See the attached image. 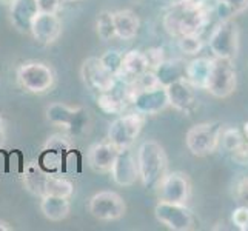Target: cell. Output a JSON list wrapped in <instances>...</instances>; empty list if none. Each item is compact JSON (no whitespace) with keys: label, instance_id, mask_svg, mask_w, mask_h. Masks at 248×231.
Listing matches in <instances>:
<instances>
[{"label":"cell","instance_id":"cell-18","mask_svg":"<svg viewBox=\"0 0 248 231\" xmlns=\"http://www.w3.org/2000/svg\"><path fill=\"white\" fill-rule=\"evenodd\" d=\"M119 150L109 142L94 143L88 150V165L96 173H109Z\"/></svg>","mask_w":248,"mask_h":231},{"label":"cell","instance_id":"cell-40","mask_svg":"<svg viewBox=\"0 0 248 231\" xmlns=\"http://www.w3.org/2000/svg\"><path fill=\"white\" fill-rule=\"evenodd\" d=\"M11 230H13V227L8 224V222L0 220V231H11Z\"/></svg>","mask_w":248,"mask_h":231},{"label":"cell","instance_id":"cell-42","mask_svg":"<svg viewBox=\"0 0 248 231\" xmlns=\"http://www.w3.org/2000/svg\"><path fill=\"white\" fill-rule=\"evenodd\" d=\"M0 2H2V3H5V5H10V3L13 2V0H0Z\"/></svg>","mask_w":248,"mask_h":231},{"label":"cell","instance_id":"cell-27","mask_svg":"<svg viewBox=\"0 0 248 231\" xmlns=\"http://www.w3.org/2000/svg\"><path fill=\"white\" fill-rule=\"evenodd\" d=\"M74 193V184L61 174H51L48 173L45 182V194L51 196H61V198L70 199ZM44 194V196H45Z\"/></svg>","mask_w":248,"mask_h":231},{"label":"cell","instance_id":"cell-37","mask_svg":"<svg viewBox=\"0 0 248 231\" xmlns=\"http://www.w3.org/2000/svg\"><path fill=\"white\" fill-rule=\"evenodd\" d=\"M39 3V10L42 13H53L59 14V11L62 10L63 6V0H37Z\"/></svg>","mask_w":248,"mask_h":231},{"label":"cell","instance_id":"cell-20","mask_svg":"<svg viewBox=\"0 0 248 231\" xmlns=\"http://www.w3.org/2000/svg\"><path fill=\"white\" fill-rule=\"evenodd\" d=\"M147 70H150V68H148V62H147V59H145L143 51L130 49L124 54L122 70L117 77V82L122 80L124 83H128V82H131L134 77L140 76Z\"/></svg>","mask_w":248,"mask_h":231},{"label":"cell","instance_id":"cell-43","mask_svg":"<svg viewBox=\"0 0 248 231\" xmlns=\"http://www.w3.org/2000/svg\"><path fill=\"white\" fill-rule=\"evenodd\" d=\"M65 3H73V2H79V0H63Z\"/></svg>","mask_w":248,"mask_h":231},{"label":"cell","instance_id":"cell-14","mask_svg":"<svg viewBox=\"0 0 248 231\" xmlns=\"http://www.w3.org/2000/svg\"><path fill=\"white\" fill-rule=\"evenodd\" d=\"M109 173L114 184L119 186H133L139 181L138 160H136V154L131 151V148L119 150Z\"/></svg>","mask_w":248,"mask_h":231},{"label":"cell","instance_id":"cell-32","mask_svg":"<svg viewBox=\"0 0 248 231\" xmlns=\"http://www.w3.org/2000/svg\"><path fill=\"white\" fill-rule=\"evenodd\" d=\"M46 150H54V151H59L62 154H70L73 151V145H71V138L68 136L66 133H57V134H53L49 136L45 142V147Z\"/></svg>","mask_w":248,"mask_h":231},{"label":"cell","instance_id":"cell-1","mask_svg":"<svg viewBox=\"0 0 248 231\" xmlns=\"http://www.w3.org/2000/svg\"><path fill=\"white\" fill-rule=\"evenodd\" d=\"M217 0H176L164 15V28L173 37L201 34L215 14Z\"/></svg>","mask_w":248,"mask_h":231},{"label":"cell","instance_id":"cell-10","mask_svg":"<svg viewBox=\"0 0 248 231\" xmlns=\"http://www.w3.org/2000/svg\"><path fill=\"white\" fill-rule=\"evenodd\" d=\"M80 77L85 87L97 94L113 91L117 85V77L111 74L96 56H91L82 62Z\"/></svg>","mask_w":248,"mask_h":231},{"label":"cell","instance_id":"cell-21","mask_svg":"<svg viewBox=\"0 0 248 231\" xmlns=\"http://www.w3.org/2000/svg\"><path fill=\"white\" fill-rule=\"evenodd\" d=\"M116 37L122 40H131L138 36L140 28V20L138 14L131 10H119L113 13Z\"/></svg>","mask_w":248,"mask_h":231},{"label":"cell","instance_id":"cell-25","mask_svg":"<svg viewBox=\"0 0 248 231\" xmlns=\"http://www.w3.org/2000/svg\"><path fill=\"white\" fill-rule=\"evenodd\" d=\"M97 107L104 111L105 114H124L125 108L128 107V102L125 100L124 94L119 96V94L113 91H107V92H100L97 94Z\"/></svg>","mask_w":248,"mask_h":231},{"label":"cell","instance_id":"cell-17","mask_svg":"<svg viewBox=\"0 0 248 231\" xmlns=\"http://www.w3.org/2000/svg\"><path fill=\"white\" fill-rule=\"evenodd\" d=\"M39 13L37 0H13L10 3V22L20 32L31 31V25Z\"/></svg>","mask_w":248,"mask_h":231},{"label":"cell","instance_id":"cell-33","mask_svg":"<svg viewBox=\"0 0 248 231\" xmlns=\"http://www.w3.org/2000/svg\"><path fill=\"white\" fill-rule=\"evenodd\" d=\"M245 140L244 134L237 128H224L220 134V145L227 153L234 151Z\"/></svg>","mask_w":248,"mask_h":231},{"label":"cell","instance_id":"cell-13","mask_svg":"<svg viewBox=\"0 0 248 231\" xmlns=\"http://www.w3.org/2000/svg\"><path fill=\"white\" fill-rule=\"evenodd\" d=\"M130 105H133L134 111L143 114L145 117L156 116L170 107L167 90L165 87L159 85V87H155V88L139 91V92H136L133 99L130 100Z\"/></svg>","mask_w":248,"mask_h":231},{"label":"cell","instance_id":"cell-16","mask_svg":"<svg viewBox=\"0 0 248 231\" xmlns=\"http://www.w3.org/2000/svg\"><path fill=\"white\" fill-rule=\"evenodd\" d=\"M170 107L184 114H191L196 108V88L186 79H179L165 87Z\"/></svg>","mask_w":248,"mask_h":231},{"label":"cell","instance_id":"cell-34","mask_svg":"<svg viewBox=\"0 0 248 231\" xmlns=\"http://www.w3.org/2000/svg\"><path fill=\"white\" fill-rule=\"evenodd\" d=\"M145 59L148 62V68L153 71H156L157 68L165 62V49L160 46H151L143 51Z\"/></svg>","mask_w":248,"mask_h":231},{"label":"cell","instance_id":"cell-23","mask_svg":"<svg viewBox=\"0 0 248 231\" xmlns=\"http://www.w3.org/2000/svg\"><path fill=\"white\" fill-rule=\"evenodd\" d=\"M46 176L48 173L39 165V162H28L23 167V185L31 194L39 198L45 194Z\"/></svg>","mask_w":248,"mask_h":231},{"label":"cell","instance_id":"cell-2","mask_svg":"<svg viewBox=\"0 0 248 231\" xmlns=\"http://www.w3.org/2000/svg\"><path fill=\"white\" fill-rule=\"evenodd\" d=\"M139 169V181L145 188L156 190V186L168 173V157L164 147L156 140H145L136 153Z\"/></svg>","mask_w":248,"mask_h":231},{"label":"cell","instance_id":"cell-36","mask_svg":"<svg viewBox=\"0 0 248 231\" xmlns=\"http://www.w3.org/2000/svg\"><path fill=\"white\" fill-rule=\"evenodd\" d=\"M230 156H232V160L234 164L242 165V167L248 165V142L244 140L234 151L230 153Z\"/></svg>","mask_w":248,"mask_h":231},{"label":"cell","instance_id":"cell-5","mask_svg":"<svg viewBox=\"0 0 248 231\" xmlns=\"http://www.w3.org/2000/svg\"><path fill=\"white\" fill-rule=\"evenodd\" d=\"M224 125L220 122H203L191 126L186 131L185 143L193 156H207L217 150Z\"/></svg>","mask_w":248,"mask_h":231},{"label":"cell","instance_id":"cell-28","mask_svg":"<svg viewBox=\"0 0 248 231\" xmlns=\"http://www.w3.org/2000/svg\"><path fill=\"white\" fill-rule=\"evenodd\" d=\"M248 10V0H217L215 14L220 20H230Z\"/></svg>","mask_w":248,"mask_h":231},{"label":"cell","instance_id":"cell-9","mask_svg":"<svg viewBox=\"0 0 248 231\" xmlns=\"http://www.w3.org/2000/svg\"><path fill=\"white\" fill-rule=\"evenodd\" d=\"M156 219L173 231H190L194 230L198 222L193 211L181 203H170L159 200L155 207Z\"/></svg>","mask_w":248,"mask_h":231},{"label":"cell","instance_id":"cell-6","mask_svg":"<svg viewBox=\"0 0 248 231\" xmlns=\"http://www.w3.org/2000/svg\"><path fill=\"white\" fill-rule=\"evenodd\" d=\"M145 123V116L133 111V113L119 114L108 128V142L113 143L117 150L131 148Z\"/></svg>","mask_w":248,"mask_h":231},{"label":"cell","instance_id":"cell-19","mask_svg":"<svg viewBox=\"0 0 248 231\" xmlns=\"http://www.w3.org/2000/svg\"><path fill=\"white\" fill-rule=\"evenodd\" d=\"M215 59L196 57L185 63V79L190 82L196 90H205L213 70Z\"/></svg>","mask_w":248,"mask_h":231},{"label":"cell","instance_id":"cell-29","mask_svg":"<svg viewBox=\"0 0 248 231\" xmlns=\"http://www.w3.org/2000/svg\"><path fill=\"white\" fill-rule=\"evenodd\" d=\"M96 32L102 42H108L116 37L114 19L111 11H100L96 17Z\"/></svg>","mask_w":248,"mask_h":231},{"label":"cell","instance_id":"cell-35","mask_svg":"<svg viewBox=\"0 0 248 231\" xmlns=\"http://www.w3.org/2000/svg\"><path fill=\"white\" fill-rule=\"evenodd\" d=\"M232 222L241 231H248V205H241L233 210Z\"/></svg>","mask_w":248,"mask_h":231},{"label":"cell","instance_id":"cell-24","mask_svg":"<svg viewBox=\"0 0 248 231\" xmlns=\"http://www.w3.org/2000/svg\"><path fill=\"white\" fill-rule=\"evenodd\" d=\"M155 73L162 87H167L171 82L185 79V63L182 61H177V59H174V61H167L165 59V62Z\"/></svg>","mask_w":248,"mask_h":231},{"label":"cell","instance_id":"cell-39","mask_svg":"<svg viewBox=\"0 0 248 231\" xmlns=\"http://www.w3.org/2000/svg\"><path fill=\"white\" fill-rule=\"evenodd\" d=\"M6 143V128H5V121L0 116V148H3V145Z\"/></svg>","mask_w":248,"mask_h":231},{"label":"cell","instance_id":"cell-30","mask_svg":"<svg viewBox=\"0 0 248 231\" xmlns=\"http://www.w3.org/2000/svg\"><path fill=\"white\" fill-rule=\"evenodd\" d=\"M177 48L185 56H196L203 48V39L201 34H185L177 37Z\"/></svg>","mask_w":248,"mask_h":231},{"label":"cell","instance_id":"cell-15","mask_svg":"<svg viewBox=\"0 0 248 231\" xmlns=\"http://www.w3.org/2000/svg\"><path fill=\"white\" fill-rule=\"evenodd\" d=\"M62 20L53 13H39L31 25V36L42 45H53L62 36Z\"/></svg>","mask_w":248,"mask_h":231},{"label":"cell","instance_id":"cell-22","mask_svg":"<svg viewBox=\"0 0 248 231\" xmlns=\"http://www.w3.org/2000/svg\"><path fill=\"white\" fill-rule=\"evenodd\" d=\"M70 200L66 198H61V196H51L45 194L40 198V211L48 220L53 222H61L66 219L70 215Z\"/></svg>","mask_w":248,"mask_h":231},{"label":"cell","instance_id":"cell-26","mask_svg":"<svg viewBox=\"0 0 248 231\" xmlns=\"http://www.w3.org/2000/svg\"><path fill=\"white\" fill-rule=\"evenodd\" d=\"M37 162H39V165L46 171V173L61 174L62 171H65V168H66L68 156L66 154L59 153V151H54V150L44 148V151H42Z\"/></svg>","mask_w":248,"mask_h":231},{"label":"cell","instance_id":"cell-8","mask_svg":"<svg viewBox=\"0 0 248 231\" xmlns=\"http://www.w3.org/2000/svg\"><path fill=\"white\" fill-rule=\"evenodd\" d=\"M88 211L93 217L104 222L119 220L125 216L126 203L116 191H99L88 202Z\"/></svg>","mask_w":248,"mask_h":231},{"label":"cell","instance_id":"cell-12","mask_svg":"<svg viewBox=\"0 0 248 231\" xmlns=\"http://www.w3.org/2000/svg\"><path fill=\"white\" fill-rule=\"evenodd\" d=\"M236 83L237 74L233 66V61L215 57V63H213V70L205 90L217 99H225L230 94H233L236 90Z\"/></svg>","mask_w":248,"mask_h":231},{"label":"cell","instance_id":"cell-3","mask_svg":"<svg viewBox=\"0 0 248 231\" xmlns=\"http://www.w3.org/2000/svg\"><path fill=\"white\" fill-rule=\"evenodd\" d=\"M45 116L51 125L63 128V131L70 138L85 134L91 125V117L87 109L82 107H70L62 102H54L48 105Z\"/></svg>","mask_w":248,"mask_h":231},{"label":"cell","instance_id":"cell-4","mask_svg":"<svg viewBox=\"0 0 248 231\" xmlns=\"http://www.w3.org/2000/svg\"><path fill=\"white\" fill-rule=\"evenodd\" d=\"M17 83L31 94H45L54 87L56 73L51 65L40 61H28L17 66Z\"/></svg>","mask_w":248,"mask_h":231},{"label":"cell","instance_id":"cell-31","mask_svg":"<svg viewBox=\"0 0 248 231\" xmlns=\"http://www.w3.org/2000/svg\"><path fill=\"white\" fill-rule=\"evenodd\" d=\"M99 59H100L102 65H104L111 74H114L116 77H119V74H121V70H122V59H124L122 51H119V49H108Z\"/></svg>","mask_w":248,"mask_h":231},{"label":"cell","instance_id":"cell-7","mask_svg":"<svg viewBox=\"0 0 248 231\" xmlns=\"http://www.w3.org/2000/svg\"><path fill=\"white\" fill-rule=\"evenodd\" d=\"M208 46L216 59L233 61L239 51V27L237 23L230 20H220V23L211 32L208 39Z\"/></svg>","mask_w":248,"mask_h":231},{"label":"cell","instance_id":"cell-38","mask_svg":"<svg viewBox=\"0 0 248 231\" xmlns=\"http://www.w3.org/2000/svg\"><path fill=\"white\" fill-rule=\"evenodd\" d=\"M236 199L242 202V205H248V176L244 177L236 186Z\"/></svg>","mask_w":248,"mask_h":231},{"label":"cell","instance_id":"cell-11","mask_svg":"<svg viewBox=\"0 0 248 231\" xmlns=\"http://www.w3.org/2000/svg\"><path fill=\"white\" fill-rule=\"evenodd\" d=\"M156 191L157 199L162 202L186 205L191 198L190 177L182 171H171L162 177V181L156 186Z\"/></svg>","mask_w":248,"mask_h":231},{"label":"cell","instance_id":"cell-41","mask_svg":"<svg viewBox=\"0 0 248 231\" xmlns=\"http://www.w3.org/2000/svg\"><path fill=\"white\" fill-rule=\"evenodd\" d=\"M244 138H245V140L248 142V122L244 123Z\"/></svg>","mask_w":248,"mask_h":231}]
</instances>
